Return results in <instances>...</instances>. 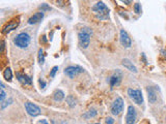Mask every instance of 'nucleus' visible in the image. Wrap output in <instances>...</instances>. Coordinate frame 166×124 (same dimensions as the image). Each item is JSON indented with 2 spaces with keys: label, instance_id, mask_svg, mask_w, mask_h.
Instances as JSON below:
<instances>
[{
  "label": "nucleus",
  "instance_id": "nucleus-2",
  "mask_svg": "<svg viewBox=\"0 0 166 124\" xmlns=\"http://www.w3.org/2000/svg\"><path fill=\"white\" fill-rule=\"evenodd\" d=\"M93 34V31L88 27H84L82 28L79 33H78V39H79V44L82 46L83 49H86L89 44H90V37Z\"/></svg>",
  "mask_w": 166,
  "mask_h": 124
},
{
  "label": "nucleus",
  "instance_id": "nucleus-1",
  "mask_svg": "<svg viewBox=\"0 0 166 124\" xmlns=\"http://www.w3.org/2000/svg\"><path fill=\"white\" fill-rule=\"evenodd\" d=\"M91 10L96 13L99 20H107L109 18V8L102 1H99L91 7Z\"/></svg>",
  "mask_w": 166,
  "mask_h": 124
},
{
  "label": "nucleus",
  "instance_id": "nucleus-16",
  "mask_svg": "<svg viewBox=\"0 0 166 124\" xmlns=\"http://www.w3.org/2000/svg\"><path fill=\"white\" fill-rule=\"evenodd\" d=\"M55 101H61L63 98H65V93L62 92L61 90H56L54 92V95H53Z\"/></svg>",
  "mask_w": 166,
  "mask_h": 124
},
{
  "label": "nucleus",
  "instance_id": "nucleus-32",
  "mask_svg": "<svg viewBox=\"0 0 166 124\" xmlns=\"http://www.w3.org/2000/svg\"><path fill=\"white\" fill-rule=\"evenodd\" d=\"M51 122H52V124H56V123H55V121H54V120H52Z\"/></svg>",
  "mask_w": 166,
  "mask_h": 124
},
{
  "label": "nucleus",
  "instance_id": "nucleus-21",
  "mask_svg": "<svg viewBox=\"0 0 166 124\" xmlns=\"http://www.w3.org/2000/svg\"><path fill=\"white\" fill-rule=\"evenodd\" d=\"M12 102H13V99H12V98H8L7 100H4L2 103H1V108H2V110L3 108H5L7 106H10Z\"/></svg>",
  "mask_w": 166,
  "mask_h": 124
},
{
  "label": "nucleus",
  "instance_id": "nucleus-13",
  "mask_svg": "<svg viewBox=\"0 0 166 124\" xmlns=\"http://www.w3.org/2000/svg\"><path fill=\"white\" fill-rule=\"evenodd\" d=\"M44 18V13L43 11H39V13H34L32 17H30L28 20V24L32 25V24H36L39 23V21H42V19Z\"/></svg>",
  "mask_w": 166,
  "mask_h": 124
},
{
  "label": "nucleus",
  "instance_id": "nucleus-22",
  "mask_svg": "<svg viewBox=\"0 0 166 124\" xmlns=\"http://www.w3.org/2000/svg\"><path fill=\"white\" fill-rule=\"evenodd\" d=\"M5 97H6V93L3 90V88H1V90H0V102L2 103L5 100Z\"/></svg>",
  "mask_w": 166,
  "mask_h": 124
},
{
  "label": "nucleus",
  "instance_id": "nucleus-30",
  "mask_svg": "<svg viewBox=\"0 0 166 124\" xmlns=\"http://www.w3.org/2000/svg\"><path fill=\"white\" fill-rule=\"evenodd\" d=\"M41 124H48V122H47V120H42Z\"/></svg>",
  "mask_w": 166,
  "mask_h": 124
},
{
  "label": "nucleus",
  "instance_id": "nucleus-10",
  "mask_svg": "<svg viewBox=\"0 0 166 124\" xmlns=\"http://www.w3.org/2000/svg\"><path fill=\"white\" fill-rule=\"evenodd\" d=\"M25 108L26 112L28 113V115H30L32 117H35L41 114V108L31 102H25Z\"/></svg>",
  "mask_w": 166,
  "mask_h": 124
},
{
  "label": "nucleus",
  "instance_id": "nucleus-27",
  "mask_svg": "<svg viewBox=\"0 0 166 124\" xmlns=\"http://www.w3.org/2000/svg\"><path fill=\"white\" fill-rule=\"evenodd\" d=\"M4 49H5V42H4V40H2L1 41V53H3Z\"/></svg>",
  "mask_w": 166,
  "mask_h": 124
},
{
  "label": "nucleus",
  "instance_id": "nucleus-17",
  "mask_svg": "<svg viewBox=\"0 0 166 124\" xmlns=\"http://www.w3.org/2000/svg\"><path fill=\"white\" fill-rule=\"evenodd\" d=\"M3 78H4L6 81H12V79H13V72H12V69H10V67H7V68L3 71Z\"/></svg>",
  "mask_w": 166,
  "mask_h": 124
},
{
  "label": "nucleus",
  "instance_id": "nucleus-4",
  "mask_svg": "<svg viewBox=\"0 0 166 124\" xmlns=\"http://www.w3.org/2000/svg\"><path fill=\"white\" fill-rule=\"evenodd\" d=\"M128 95H129V97L131 98L136 104H141V103H143L142 93H141V90H139V89L134 90L132 88H129V89H128Z\"/></svg>",
  "mask_w": 166,
  "mask_h": 124
},
{
  "label": "nucleus",
  "instance_id": "nucleus-7",
  "mask_svg": "<svg viewBox=\"0 0 166 124\" xmlns=\"http://www.w3.org/2000/svg\"><path fill=\"white\" fill-rule=\"evenodd\" d=\"M19 24H20V18H15V19H13V20L10 21V22H8L6 25L4 26L2 28V33L3 34H7V33H10V31H13V30H15L17 27L19 26Z\"/></svg>",
  "mask_w": 166,
  "mask_h": 124
},
{
  "label": "nucleus",
  "instance_id": "nucleus-8",
  "mask_svg": "<svg viewBox=\"0 0 166 124\" xmlns=\"http://www.w3.org/2000/svg\"><path fill=\"white\" fill-rule=\"evenodd\" d=\"M122 73L119 69H116V71L114 72L111 77L109 78V84L111 87H114V86H118L122 82Z\"/></svg>",
  "mask_w": 166,
  "mask_h": 124
},
{
  "label": "nucleus",
  "instance_id": "nucleus-29",
  "mask_svg": "<svg viewBox=\"0 0 166 124\" xmlns=\"http://www.w3.org/2000/svg\"><path fill=\"white\" fill-rule=\"evenodd\" d=\"M122 2H124V4H130L131 3V0H120Z\"/></svg>",
  "mask_w": 166,
  "mask_h": 124
},
{
  "label": "nucleus",
  "instance_id": "nucleus-31",
  "mask_svg": "<svg viewBox=\"0 0 166 124\" xmlns=\"http://www.w3.org/2000/svg\"><path fill=\"white\" fill-rule=\"evenodd\" d=\"M161 53H162V55L166 58V51H161Z\"/></svg>",
  "mask_w": 166,
  "mask_h": 124
},
{
  "label": "nucleus",
  "instance_id": "nucleus-19",
  "mask_svg": "<svg viewBox=\"0 0 166 124\" xmlns=\"http://www.w3.org/2000/svg\"><path fill=\"white\" fill-rule=\"evenodd\" d=\"M67 104H69V106H71V108H74V106H76V99H75V97H73L72 95H69L67 97Z\"/></svg>",
  "mask_w": 166,
  "mask_h": 124
},
{
  "label": "nucleus",
  "instance_id": "nucleus-6",
  "mask_svg": "<svg viewBox=\"0 0 166 124\" xmlns=\"http://www.w3.org/2000/svg\"><path fill=\"white\" fill-rule=\"evenodd\" d=\"M83 71H84V69H83L82 67L78 66V65H76V66H69L65 69V73L70 79H74L76 75H78L79 73H81Z\"/></svg>",
  "mask_w": 166,
  "mask_h": 124
},
{
  "label": "nucleus",
  "instance_id": "nucleus-11",
  "mask_svg": "<svg viewBox=\"0 0 166 124\" xmlns=\"http://www.w3.org/2000/svg\"><path fill=\"white\" fill-rule=\"evenodd\" d=\"M120 44L124 48H130L131 44H132V40L130 38L129 34L127 33V31H124V29L120 30Z\"/></svg>",
  "mask_w": 166,
  "mask_h": 124
},
{
  "label": "nucleus",
  "instance_id": "nucleus-23",
  "mask_svg": "<svg viewBox=\"0 0 166 124\" xmlns=\"http://www.w3.org/2000/svg\"><path fill=\"white\" fill-rule=\"evenodd\" d=\"M39 9H41L43 13H45V11H47V10H51V7H50L48 4L44 3V4H42L41 6H39Z\"/></svg>",
  "mask_w": 166,
  "mask_h": 124
},
{
  "label": "nucleus",
  "instance_id": "nucleus-15",
  "mask_svg": "<svg viewBox=\"0 0 166 124\" xmlns=\"http://www.w3.org/2000/svg\"><path fill=\"white\" fill-rule=\"evenodd\" d=\"M122 63L128 70H130V71H132V72H135V73L137 72V68H136V66H135V65L133 64L132 62L130 61L129 59H122Z\"/></svg>",
  "mask_w": 166,
  "mask_h": 124
},
{
  "label": "nucleus",
  "instance_id": "nucleus-20",
  "mask_svg": "<svg viewBox=\"0 0 166 124\" xmlns=\"http://www.w3.org/2000/svg\"><path fill=\"white\" fill-rule=\"evenodd\" d=\"M45 54H44V52H43V50L39 49V62L41 63V64H43L45 62Z\"/></svg>",
  "mask_w": 166,
  "mask_h": 124
},
{
  "label": "nucleus",
  "instance_id": "nucleus-12",
  "mask_svg": "<svg viewBox=\"0 0 166 124\" xmlns=\"http://www.w3.org/2000/svg\"><path fill=\"white\" fill-rule=\"evenodd\" d=\"M17 79L20 83H22L23 85H31L32 84V80L31 78L28 77V75H23V73H20V72H17Z\"/></svg>",
  "mask_w": 166,
  "mask_h": 124
},
{
  "label": "nucleus",
  "instance_id": "nucleus-26",
  "mask_svg": "<svg viewBox=\"0 0 166 124\" xmlns=\"http://www.w3.org/2000/svg\"><path fill=\"white\" fill-rule=\"evenodd\" d=\"M106 124H114V120L111 117H107L106 118Z\"/></svg>",
  "mask_w": 166,
  "mask_h": 124
},
{
  "label": "nucleus",
  "instance_id": "nucleus-34",
  "mask_svg": "<svg viewBox=\"0 0 166 124\" xmlns=\"http://www.w3.org/2000/svg\"></svg>",
  "mask_w": 166,
  "mask_h": 124
},
{
  "label": "nucleus",
  "instance_id": "nucleus-3",
  "mask_svg": "<svg viewBox=\"0 0 166 124\" xmlns=\"http://www.w3.org/2000/svg\"><path fill=\"white\" fill-rule=\"evenodd\" d=\"M14 44L18 46V48L26 49V48L30 44V36H29V34L25 33V32L19 33L18 35L15 37V39H14Z\"/></svg>",
  "mask_w": 166,
  "mask_h": 124
},
{
  "label": "nucleus",
  "instance_id": "nucleus-9",
  "mask_svg": "<svg viewBox=\"0 0 166 124\" xmlns=\"http://www.w3.org/2000/svg\"><path fill=\"white\" fill-rule=\"evenodd\" d=\"M137 114H136V110L133 106H129L127 112V116H126V124H134L135 120H136Z\"/></svg>",
  "mask_w": 166,
  "mask_h": 124
},
{
  "label": "nucleus",
  "instance_id": "nucleus-5",
  "mask_svg": "<svg viewBox=\"0 0 166 124\" xmlns=\"http://www.w3.org/2000/svg\"><path fill=\"white\" fill-rule=\"evenodd\" d=\"M122 110H124V100H122V97H117L114 102L112 103L111 106V113L113 114L114 116H117L119 114L122 113Z\"/></svg>",
  "mask_w": 166,
  "mask_h": 124
},
{
  "label": "nucleus",
  "instance_id": "nucleus-25",
  "mask_svg": "<svg viewBox=\"0 0 166 124\" xmlns=\"http://www.w3.org/2000/svg\"><path fill=\"white\" fill-rule=\"evenodd\" d=\"M57 69H58V67H57V66L53 67V68H52V70H51V72H50V77L54 78L55 77V73H56V71H57Z\"/></svg>",
  "mask_w": 166,
  "mask_h": 124
},
{
  "label": "nucleus",
  "instance_id": "nucleus-24",
  "mask_svg": "<svg viewBox=\"0 0 166 124\" xmlns=\"http://www.w3.org/2000/svg\"><path fill=\"white\" fill-rule=\"evenodd\" d=\"M134 10H135V13H138V15L141 13V6H140L139 3H135L134 4Z\"/></svg>",
  "mask_w": 166,
  "mask_h": 124
},
{
  "label": "nucleus",
  "instance_id": "nucleus-33",
  "mask_svg": "<svg viewBox=\"0 0 166 124\" xmlns=\"http://www.w3.org/2000/svg\"><path fill=\"white\" fill-rule=\"evenodd\" d=\"M95 124H100V123H95Z\"/></svg>",
  "mask_w": 166,
  "mask_h": 124
},
{
  "label": "nucleus",
  "instance_id": "nucleus-14",
  "mask_svg": "<svg viewBox=\"0 0 166 124\" xmlns=\"http://www.w3.org/2000/svg\"><path fill=\"white\" fill-rule=\"evenodd\" d=\"M148 100L150 103H155L157 101V91L153 87H148Z\"/></svg>",
  "mask_w": 166,
  "mask_h": 124
},
{
  "label": "nucleus",
  "instance_id": "nucleus-28",
  "mask_svg": "<svg viewBox=\"0 0 166 124\" xmlns=\"http://www.w3.org/2000/svg\"><path fill=\"white\" fill-rule=\"evenodd\" d=\"M39 84H41L42 88H45V86H46V83H45L44 81H42V80H39Z\"/></svg>",
  "mask_w": 166,
  "mask_h": 124
},
{
  "label": "nucleus",
  "instance_id": "nucleus-18",
  "mask_svg": "<svg viewBox=\"0 0 166 124\" xmlns=\"http://www.w3.org/2000/svg\"><path fill=\"white\" fill-rule=\"evenodd\" d=\"M97 115V111L95 110V108H90L89 111L86 112L84 115H83V117L85 119H89V118H93V117H95Z\"/></svg>",
  "mask_w": 166,
  "mask_h": 124
}]
</instances>
